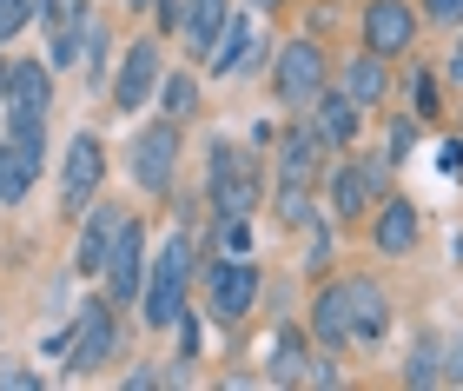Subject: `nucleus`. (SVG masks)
I'll use <instances>...</instances> for the list:
<instances>
[{
  "mask_svg": "<svg viewBox=\"0 0 463 391\" xmlns=\"http://www.w3.org/2000/svg\"><path fill=\"white\" fill-rule=\"evenodd\" d=\"M199 259H205V245H199V233H185V225H173V233L153 245V259H146V285H139V305H133L146 332H173V319L193 305Z\"/></svg>",
  "mask_w": 463,
  "mask_h": 391,
  "instance_id": "f257e3e1",
  "label": "nucleus"
},
{
  "mask_svg": "<svg viewBox=\"0 0 463 391\" xmlns=\"http://www.w3.org/2000/svg\"><path fill=\"white\" fill-rule=\"evenodd\" d=\"M391 159L384 153H364V147H351V153H331V167L318 173V213L338 225V233H357V225L371 219V205L391 193Z\"/></svg>",
  "mask_w": 463,
  "mask_h": 391,
  "instance_id": "f03ea898",
  "label": "nucleus"
},
{
  "mask_svg": "<svg viewBox=\"0 0 463 391\" xmlns=\"http://www.w3.org/2000/svg\"><path fill=\"white\" fill-rule=\"evenodd\" d=\"M119 167H126L139 199H173L179 173H185V127L165 113H139L126 147H119Z\"/></svg>",
  "mask_w": 463,
  "mask_h": 391,
  "instance_id": "7ed1b4c3",
  "label": "nucleus"
},
{
  "mask_svg": "<svg viewBox=\"0 0 463 391\" xmlns=\"http://www.w3.org/2000/svg\"><path fill=\"white\" fill-rule=\"evenodd\" d=\"M265 167H259V153H245L232 133H213L205 139V219H259V205H265Z\"/></svg>",
  "mask_w": 463,
  "mask_h": 391,
  "instance_id": "20e7f679",
  "label": "nucleus"
},
{
  "mask_svg": "<svg viewBox=\"0 0 463 391\" xmlns=\"http://www.w3.org/2000/svg\"><path fill=\"white\" fill-rule=\"evenodd\" d=\"M259 292H265L259 253H245V259L205 253L199 259V312L213 319V325H225V332H239V325L259 319Z\"/></svg>",
  "mask_w": 463,
  "mask_h": 391,
  "instance_id": "39448f33",
  "label": "nucleus"
},
{
  "mask_svg": "<svg viewBox=\"0 0 463 391\" xmlns=\"http://www.w3.org/2000/svg\"><path fill=\"white\" fill-rule=\"evenodd\" d=\"M67 325H73V339H67V358H60V378H93V372H107V365L119 358L126 312H119L107 292H87L67 312Z\"/></svg>",
  "mask_w": 463,
  "mask_h": 391,
  "instance_id": "423d86ee",
  "label": "nucleus"
},
{
  "mask_svg": "<svg viewBox=\"0 0 463 391\" xmlns=\"http://www.w3.org/2000/svg\"><path fill=\"white\" fill-rule=\"evenodd\" d=\"M265 73H271V100H279L285 113H305L311 100L331 87V47L318 33H291V40L271 47Z\"/></svg>",
  "mask_w": 463,
  "mask_h": 391,
  "instance_id": "0eeeda50",
  "label": "nucleus"
},
{
  "mask_svg": "<svg viewBox=\"0 0 463 391\" xmlns=\"http://www.w3.org/2000/svg\"><path fill=\"white\" fill-rule=\"evenodd\" d=\"M159 73H165V33H133L113 60V80H107V107L119 119H139L159 93Z\"/></svg>",
  "mask_w": 463,
  "mask_h": 391,
  "instance_id": "6e6552de",
  "label": "nucleus"
},
{
  "mask_svg": "<svg viewBox=\"0 0 463 391\" xmlns=\"http://www.w3.org/2000/svg\"><path fill=\"white\" fill-rule=\"evenodd\" d=\"M146 259H153V225H146V213H126L113 245H107V259H99V292H107L119 312H133V305H139Z\"/></svg>",
  "mask_w": 463,
  "mask_h": 391,
  "instance_id": "1a4fd4ad",
  "label": "nucleus"
},
{
  "mask_svg": "<svg viewBox=\"0 0 463 391\" xmlns=\"http://www.w3.org/2000/svg\"><path fill=\"white\" fill-rule=\"evenodd\" d=\"M424 40V20H417V0H357V47H371L377 60L404 67Z\"/></svg>",
  "mask_w": 463,
  "mask_h": 391,
  "instance_id": "9d476101",
  "label": "nucleus"
},
{
  "mask_svg": "<svg viewBox=\"0 0 463 391\" xmlns=\"http://www.w3.org/2000/svg\"><path fill=\"white\" fill-rule=\"evenodd\" d=\"M107 167H113V147L93 127H80L67 139V153H60V213L67 219L87 213V205L99 199V186H107Z\"/></svg>",
  "mask_w": 463,
  "mask_h": 391,
  "instance_id": "9b49d317",
  "label": "nucleus"
},
{
  "mask_svg": "<svg viewBox=\"0 0 463 391\" xmlns=\"http://www.w3.org/2000/svg\"><path fill=\"white\" fill-rule=\"evenodd\" d=\"M99 20L93 0H40V14H33V27L40 40H47V67L53 73H80V47H87V27Z\"/></svg>",
  "mask_w": 463,
  "mask_h": 391,
  "instance_id": "f8f14e48",
  "label": "nucleus"
},
{
  "mask_svg": "<svg viewBox=\"0 0 463 391\" xmlns=\"http://www.w3.org/2000/svg\"><path fill=\"white\" fill-rule=\"evenodd\" d=\"M364 239H371V253L384 259V265H397V259H411L417 245H424V205H417L411 193H384L371 205V219H364Z\"/></svg>",
  "mask_w": 463,
  "mask_h": 391,
  "instance_id": "ddd939ff",
  "label": "nucleus"
},
{
  "mask_svg": "<svg viewBox=\"0 0 463 391\" xmlns=\"http://www.w3.org/2000/svg\"><path fill=\"white\" fill-rule=\"evenodd\" d=\"M397 299L377 272H345V325H351V352H371V345L391 339Z\"/></svg>",
  "mask_w": 463,
  "mask_h": 391,
  "instance_id": "4468645a",
  "label": "nucleus"
},
{
  "mask_svg": "<svg viewBox=\"0 0 463 391\" xmlns=\"http://www.w3.org/2000/svg\"><path fill=\"white\" fill-rule=\"evenodd\" d=\"M271 60V40H265V27H259V14H245V7H232V20H225V33H219V47L205 53V73L213 80H251Z\"/></svg>",
  "mask_w": 463,
  "mask_h": 391,
  "instance_id": "2eb2a0df",
  "label": "nucleus"
},
{
  "mask_svg": "<svg viewBox=\"0 0 463 391\" xmlns=\"http://www.w3.org/2000/svg\"><path fill=\"white\" fill-rule=\"evenodd\" d=\"M53 67L40 53H20L7 60V93H0V127H14V119H47L53 113Z\"/></svg>",
  "mask_w": 463,
  "mask_h": 391,
  "instance_id": "dca6fc26",
  "label": "nucleus"
},
{
  "mask_svg": "<svg viewBox=\"0 0 463 391\" xmlns=\"http://www.w3.org/2000/svg\"><path fill=\"white\" fill-rule=\"evenodd\" d=\"M331 87L351 93L364 113H384L391 93H397V67H391V60H377L371 47H351L345 60H331Z\"/></svg>",
  "mask_w": 463,
  "mask_h": 391,
  "instance_id": "f3484780",
  "label": "nucleus"
},
{
  "mask_svg": "<svg viewBox=\"0 0 463 391\" xmlns=\"http://www.w3.org/2000/svg\"><path fill=\"white\" fill-rule=\"evenodd\" d=\"M311 352H318V345H311L305 319H271V345H265V372H259V385H271V391L305 385Z\"/></svg>",
  "mask_w": 463,
  "mask_h": 391,
  "instance_id": "a211bd4d",
  "label": "nucleus"
},
{
  "mask_svg": "<svg viewBox=\"0 0 463 391\" xmlns=\"http://www.w3.org/2000/svg\"><path fill=\"white\" fill-rule=\"evenodd\" d=\"M271 179H311L318 186V173L331 167V147L318 139V127H311L305 113H291V127H279V139H271Z\"/></svg>",
  "mask_w": 463,
  "mask_h": 391,
  "instance_id": "6ab92c4d",
  "label": "nucleus"
},
{
  "mask_svg": "<svg viewBox=\"0 0 463 391\" xmlns=\"http://www.w3.org/2000/svg\"><path fill=\"white\" fill-rule=\"evenodd\" d=\"M119 219H126V205H113L107 193H99L87 213H80L73 225V259H67V272L73 279H99V259H107V245H113V233H119Z\"/></svg>",
  "mask_w": 463,
  "mask_h": 391,
  "instance_id": "aec40b11",
  "label": "nucleus"
},
{
  "mask_svg": "<svg viewBox=\"0 0 463 391\" xmlns=\"http://www.w3.org/2000/svg\"><path fill=\"white\" fill-rule=\"evenodd\" d=\"M305 332H311V345L318 352H351V325H345V279L338 272H325L318 279V292H311V305H305Z\"/></svg>",
  "mask_w": 463,
  "mask_h": 391,
  "instance_id": "412c9836",
  "label": "nucleus"
},
{
  "mask_svg": "<svg viewBox=\"0 0 463 391\" xmlns=\"http://www.w3.org/2000/svg\"><path fill=\"white\" fill-rule=\"evenodd\" d=\"M305 119H311V127H318V139H325L331 153H351L357 139H364V119H371V113L357 107L351 93L325 87V93H318V100H311V107H305Z\"/></svg>",
  "mask_w": 463,
  "mask_h": 391,
  "instance_id": "4be33fe9",
  "label": "nucleus"
},
{
  "mask_svg": "<svg viewBox=\"0 0 463 391\" xmlns=\"http://www.w3.org/2000/svg\"><path fill=\"white\" fill-rule=\"evenodd\" d=\"M232 7L239 0H185V14H179V53L193 60V67H205V53L219 47V33H225V20H232Z\"/></svg>",
  "mask_w": 463,
  "mask_h": 391,
  "instance_id": "5701e85b",
  "label": "nucleus"
},
{
  "mask_svg": "<svg viewBox=\"0 0 463 391\" xmlns=\"http://www.w3.org/2000/svg\"><path fill=\"white\" fill-rule=\"evenodd\" d=\"M40 167H47V147H20V139L0 133V205H27Z\"/></svg>",
  "mask_w": 463,
  "mask_h": 391,
  "instance_id": "b1692460",
  "label": "nucleus"
},
{
  "mask_svg": "<svg viewBox=\"0 0 463 391\" xmlns=\"http://www.w3.org/2000/svg\"><path fill=\"white\" fill-rule=\"evenodd\" d=\"M397 378H404V391H437L444 385V325H424V332L404 345Z\"/></svg>",
  "mask_w": 463,
  "mask_h": 391,
  "instance_id": "393cba45",
  "label": "nucleus"
},
{
  "mask_svg": "<svg viewBox=\"0 0 463 391\" xmlns=\"http://www.w3.org/2000/svg\"><path fill=\"white\" fill-rule=\"evenodd\" d=\"M153 107H159L165 119H179V127H193V119H199V107H205V80L193 73V60H185V67H165V73H159Z\"/></svg>",
  "mask_w": 463,
  "mask_h": 391,
  "instance_id": "a878e982",
  "label": "nucleus"
},
{
  "mask_svg": "<svg viewBox=\"0 0 463 391\" xmlns=\"http://www.w3.org/2000/svg\"><path fill=\"white\" fill-rule=\"evenodd\" d=\"M265 205H271V219H279L285 233H305V225L318 219V186H311V179H271Z\"/></svg>",
  "mask_w": 463,
  "mask_h": 391,
  "instance_id": "bb28decb",
  "label": "nucleus"
},
{
  "mask_svg": "<svg viewBox=\"0 0 463 391\" xmlns=\"http://www.w3.org/2000/svg\"><path fill=\"white\" fill-rule=\"evenodd\" d=\"M404 107L424 119V127H437V119H444V107H450V100H444V80H437V67H424L417 53L404 60Z\"/></svg>",
  "mask_w": 463,
  "mask_h": 391,
  "instance_id": "cd10ccee",
  "label": "nucleus"
},
{
  "mask_svg": "<svg viewBox=\"0 0 463 391\" xmlns=\"http://www.w3.org/2000/svg\"><path fill=\"white\" fill-rule=\"evenodd\" d=\"M80 73H87V87L93 93H107V80H113V27H107V14L87 27V47H80Z\"/></svg>",
  "mask_w": 463,
  "mask_h": 391,
  "instance_id": "c85d7f7f",
  "label": "nucleus"
},
{
  "mask_svg": "<svg viewBox=\"0 0 463 391\" xmlns=\"http://www.w3.org/2000/svg\"><path fill=\"white\" fill-rule=\"evenodd\" d=\"M424 133H430V127H424V119H417L411 107H404V113H391V107H384V159H391V167H404V159L424 147Z\"/></svg>",
  "mask_w": 463,
  "mask_h": 391,
  "instance_id": "c756f323",
  "label": "nucleus"
},
{
  "mask_svg": "<svg viewBox=\"0 0 463 391\" xmlns=\"http://www.w3.org/2000/svg\"><path fill=\"white\" fill-rule=\"evenodd\" d=\"M205 239H213V253H225V259L259 253V225H251L245 213L239 219H205Z\"/></svg>",
  "mask_w": 463,
  "mask_h": 391,
  "instance_id": "7c9ffc66",
  "label": "nucleus"
},
{
  "mask_svg": "<svg viewBox=\"0 0 463 391\" xmlns=\"http://www.w3.org/2000/svg\"><path fill=\"white\" fill-rule=\"evenodd\" d=\"M331 259H338V225L318 213V219L305 225V272H311V279H325V272H331Z\"/></svg>",
  "mask_w": 463,
  "mask_h": 391,
  "instance_id": "2f4dec72",
  "label": "nucleus"
},
{
  "mask_svg": "<svg viewBox=\"0 0 463 391\" xmlns=\"http://www.w3.org/2000/svg\"><path fill=\"white\" fill-rule=\"evenodd\" d=\"M173 339H179V365H199L205 358V312L185 305V312L173 319Z\"/></svg>",
  "mask_w": 463,
  "mask_h": 391,
  "instance_id": "473e14b6",
  "label": "nucleus"
},
{
  "mask_svg": "<svg viewBox=\"0 0 463 391\" xmlns=\"http://www.w3.org/2000/svg\"><path fill=\"white\" fill-rule=\"evenodd\" d=\"M33 14H40V0H0V47H14L33 27Z\"/></svg>",
  "mask_w": 463,
  "mask_h": 391,
  "instance_id": "72a5a7b5",
  "label": "nucleus"
},
{
  "mask_svg": "<svg viewBox=\"0 0 463 391\" xmlns=\"http://www.w3.org/2000/svg\"><path fill=\"white\" fill-rule=\"evenodd\" d=\"M417 20L437 27V33H450V27H463V0H417Z\"/></svg>",
  "mask_w": 463,
  "mask_h": 391,
  "instance_id": "f704fd0d",
  "label": "nucleus"
},
{
  "mask_svg": "<svg viewBox=\"0 0 463 391\" xmlns=\"http://www.w3.org/2000/svg\"><path fill=\"white\" fill-rule=\"evenodd\" d=\"M444 385H450V391H463V319H457V325H444Z\"/></svg>",
  "mask_w": 463,
  "mask_h": 391,
  "instance_id": "c9c22d12",
  "label": "nucleus"
},
{
  "mask_svg": "<svg viewBox=\"0 0 463 391\" xmlns=\"http://www.w3.org/2000/svg\"><path fill=\"white\" fill-rule=\"evenodd\" d=\"M173 225L199 233V225H205V193H179V186H173Z\"/></svg>",
  "mask_w": 463,
  "mask_h": 391,
  "instance_id": "e433bc0d",
  "label": "nucleus"
},
{
  "mask_svg": "<svg viewBox=\"0 0 463 391\" xmlns=\"http://www.w3.org/2000/svg\"><path fill=\"white\" fill-rule=\"evenodd\" d=\"M0 391H47L40 365H0Z\"/></svg>",
  "mask_w": 463,
  "mask_h": 391,
  "instance_id": "4c0bfd02",
  "label": "nucleus"
},
{
  "mask_svg": "<svg viewBox=\"0 0 463 391\" xmlns=\"http://www.w3.org/2000/svg\"><path fill=\"white\" fill-rule=\"evenodd\" d=\"M437 80H444L450 93H463V27H450V47H444V67H437Z\"/></svg>",
  "mask_w": 463,
  "mask_h": 391,
  "instance_id": "58836bf2",
  "label": "nucleus"
},
{
  "mask_svg": "<svg viewBox=\"0 0 463 391\" xmlns=\"http://www.w3.org/2000/svg\"><path fill=\"white\" fill-rule=\"evenodd\" d=\"M305 385L338 391V385H345V372H338V352H311V372H305Z\"/></svg>",
  "mask_w": 463,
  "mask_h": 391,
  "instance_id": "ea45409f",
  "label": "nucleus"
},
{
  "mask_svg": "<svg viewBox=\"0 0 463 391\" xmlns=\"http://www.w3.org/2000/svg\"><path fill=\"white\" fill-rule=\"evenodd\" d=\"M437 173L463 186V133H444V139H437Z\"/></svg>",
  "mask_w": 463,
  "mask_h": 391,
  "instance_id": "a19ab883",
  "label": "nucleus"
},
{
  "mask_svg": "<svg viewBox=\"0 0 463 391\" xmlns=\"http://www.w3.org/2000/svg\"><path fill=\"white\" fill-rule=\"evenodd\" d=\"M146 14H153V33H165V40H173V33H179V14H185V0H153Z\"/></svg>",
  "mask_w": 463,
  "mask_h": 391,
  "instance_id": "79ce46f5",
  "label": "nucleus"
},
{
  "mask_svg": "<svg viewBox=\"0 0 463 391\" xmlns=\"http://www.w3.org/2000/svg\"><path fill=\"white\" fill-rule=\"evenodd\" d=\"M67 339H73V325H53V332L40 339V358H53V365H60V358H67Z\"/></svg>",
  "mask_w": 463,
  "mask_h": 391,
  "instance_id": "37998d69",
  "label": "nucleus"
},
{
  "mask_svg": "<svg viewBox=\"0 0 463 391\" xmlns=\"http://www.w3.org/2000/svg\"><path fill=\"white\" fill-rule=\"evenodd\" d=\"M119 385H126V391H153V385H159V365H133Z\"/></svg>",
  "mask_w": 463,
  "mask_h": 391,
  "instance_id": "c03bdc74",
  "label": "nucleus"
},
{
  "mask_svg": "<svg viewBox=\"0 0 463 391\" xmlns=\"http://www.w3.org/2000/svg\"><path fill=\"white\" fill-rule=\"evenodd\" d=\"M271 139H279V127H271V119H259V127L245 133V147H271Z\"/></svg>",
  "mask_w": 463,
  "mask_h": 391,
  "instance_id": "a18cd8bd",
  "label": "nucleus"
},
{
  "mask_svg": "<svg viewBox=\"0 0 463 391\" xmlns=\"http://www.w3.org/2000/svg\"><path fill=\"white\" fill-rule=\"evenodd\" d=\"M285 0H245V14H279Z\"/></svg>",
  "mask_w": 463,
  "mask_h": 391,
  "instance_id": "49530a36",
  "label": "nucleus"
},
{
  "mask_svg": "<svg viewBox=\"0 0 463 391\" xmlns=\"http://www.w3.org/2000/svg\"><path fill=\"white\" fill-rule=\"evenodd\" d=\"M7 60H14V53H7V47H0V93H7Z\"/></svg>",
  "mask_w": 463,
  "mask_h": 391,
  "instance_id": "de8ad7c7",
  "label": "nucleus"
},
{
  "mask_svg": "<svg viewBox=\"0 0 463 391\" xmlns=\"http://www.w3.org/2000/svg\"><path fill=\"white\" fill-rule=\"evenodd\" d=\"M450 259H457V265H463V233H450Z\"/></svg>",
  "mask_w": 463,
  "mask_h": 391,
  "instance_id": "09e8293b",
  "label": "nucleus"
},
{
  "mask_svg": "<svg viewBox=\"0 0 463 391\" xmlns=\"http://www.w3.org/2000/svg\"><path fill=\"white\" fill-rule=\"evenodd\" d=\"M119 7H126V14H146V7H153V0H119Z\"/></svg>",
  "mask_w": 463,
  "mask_h": 391,
  "instance_id": "8fccbe9b",
  "label": "nucleus"
},
{
  "mask_svg": "<svg viewBox=\"0 0 463 391\" xmlns=\"http://www.w3.org/2000/svg\"><path fill=\"white\" fill-rule=\"evenodd\" d=\"M457 133H463V127H457Z\"/></svg>",
  "mask_w": 463,
  "mask_h": 391,
  "instance_id": "3c124183",
  "label": "nucleus"
}]
</instances>
